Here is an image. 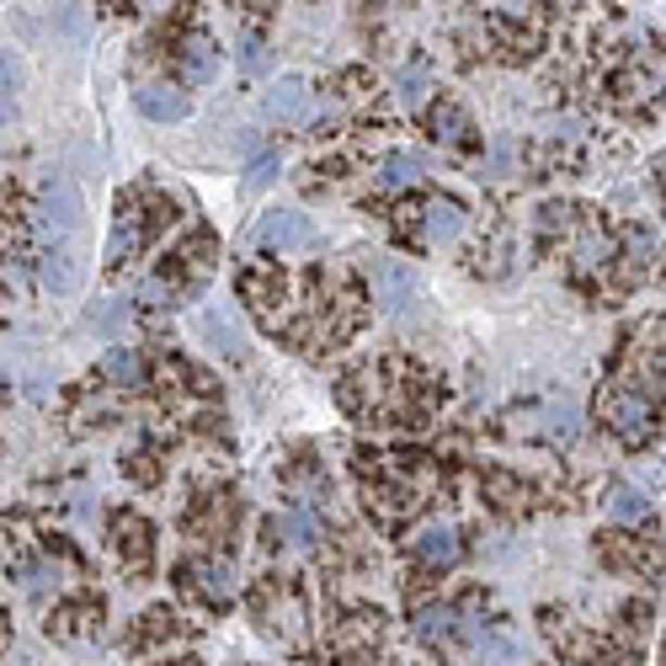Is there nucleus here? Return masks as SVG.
Segmentation results:
<instances>
[{"label": "nucleus", "mask_w": 666, "mask_h": 666, "mask_svg": "<svg viewBox=\"0 0 666 666\" xmlns=\"http://www.w3.org/2000/svg\"><path fill=\"white\" fill-rule=\"evenodd\" d=\"M373 283H379V304L395 315V320H417L422 315V278L400 261H379L373 267Z\"/></svg>", "instance_id": "f257e3e1"}, {"label": "nucleus", "mask_w": 666, "mask_h": 666, "mask_svg": "<svg viewBox=\"0 0 666 666\" xmlns=\"http://www.w3.org/2000/svg\"><path fill=\"white\" fill-rule=\"evenodd\" d=\"M603 422L613 426L624 443H640V437L651 432V400L635 395V389H624V384H613L603 395Z\"/></svg>", "instance_id": "f03ea898"}, {"label": "nucleus", "mask_w": 666, "mask_h": 666, "mask_svg": "<svg viewBox=\"0 0 666 666\" xmlns=\"http://www.w3.org/2000/svg\"><path fill=\"white\" fill-rule=\"evenodd\" d=\"M256 241L267 251H309L315 245V225L294 214V208H272L261 225H256Z\"/></svg>", "instance_id": "7ed1b4c3"}, {"label": "nucleus", "mask_w": 666, "mask_h": 666, "mask_svg": "<svg viewBox=\"0 0 666 666\" xmlns=\"http://www.w3.org/2000/svg\"><path fill=\"white\" fill-rule=\"evenodd\" d=\"M133 107L155 123H182L192 113V97L171 80H144V86H133Z\"/></svg>", "instance_id": "20e7f679"}, {"label": "nucleus", "mask_w": 666, "mask_h": 666, "mask_svg": "<svg viewBox=\"0 0 666 666\" xmlns=\"http://www.w3.org/2000/svg\"><path fill=\"white\" fill-rule=\"evenodd\" d=\"M43 225L54 230V235H75V225H80V192L69 177H49L43 182Z\"/></svg>", "instance_id": "39448f33"}, {"label": "nucleus", "mask_w": 666, "mask_h": 666, "mask_svg": "<svg viewBox=\"0 0 666 666\" xmlns=\"http://www.w3.org/2000/svg\"><path fill=\"white\" fill-rule=\"evenodd\" d=\"M464 225H470V214H464V203H453V197H432V203L422 208V235L432 245L459 241Z\"/></svg>", "instance_id": "423d86ee"}, {"label": "nucleus", "mask_w": 666, "mask_h": 666, "mask_svg": "<svg viewBox=\"0 0 666 666\" xmlns=\"http://www.w3.org/2000/svg\"><path fill=\"white\" fill-rule=\"evenodd\" d=\"M80 272H86V261H80V251L75 245H54L49 256H43V283L69 299V294H80Z\"/></svg>", "instance_id": "0eeeda50"}, {"label": "nucleus", "mask_w": 666, "mask_h": 666, "mask_svg": "<svg viewBox=\"0 0 666 666\" xmlns=\"http://www.w3.org/2000/svg\"><path fill=\"white\" fill-rule=\"evenodd\" d=\"M304 97H309V86H304L299 75H283V80H272V86H267L261 107H267V118L299 123L304 118Z\"/></svg>", "instance_id": "6e6552de"}, {"label": "nucleus", "mask_w": 666, "mask_h": 666, "mask_svg": "<svg viewBox=\"0 0 666 666\" xmlns=\"http://www.w3.org/2000/svg\"><path fill=\"white\" fill-rule=\"evenodd\" d=\"M426 128H432V139H437V144H453V150H470V144H475L470 118H464L453 102H437V107L426 113Z\"/></svg>", "instance_id": "1a4fd4ad"}, {"label": "nucleus", "mask_w": 666, "mask_h": 666, "mask_svg": "<svg viewBox=\"0 0 666 666\" xmlns=\"http://www.w3.org/2000/svg\"><path fill=\"white\" fill-rule=\"evenodd\" d=\"M417 560L432 565V571H448L453 560H459V534L448 528V523H432L422 528V539H417Z\"/></svg>", "instance_id": "9d476101"}, {"label": "nucleus", "mask_w": 666, "mask_h": 666, "mask_svg": "<svg viewBox=\"0 0 666 666\" xmlns=\"http://www.w3.org/2000/svg\"><path fill=\"white\" fill-rule=\"evenodd\" d=\"M607 517L624 523V528H640L651 517V501L640 490H629V485H607Z\"/></svg>", "instance_id": "9b49d317"}, {"label": "nucleus", "mask_w": 666, "mask_h": 666, "mask_svg": "<svg viewBox=\"0 0 666 666\" xmlns=\"http://www.w3.org/2000/svg\"><path fill=\"white\" fill-rule=\"evenodd\" d=\"M113 539H118V554H123V560L144 571V560H150V523H139V517L128 512V517H118Z\"/></svg>", "instance_id": "f8f14e48"}, {"label": "nucleus", "mask_w": 666, "mask_h": 666, "mask_svg": "<svg viewBox=\"0 0 666 666\" xmlns=\"http://www.w3.org/2000/svg\"><path fill=\"white\" fill-rule=\"evenodd\" d=\"M214 64H219V43L214 38H187L182 43V69H187V80H208L214 75Z\"/></svg>", "instance_id": "ddd939ff"}, {"label": "nucleus", "mask_w": 666, "mask_h": 666, "mask_svg": "<svg viewBox=\"0 0 666 666\" xmlns=\"http://www.w3.org/2000/svg\"><path fill=\"white\" fill-rule=\"evenodd\" d=\"M426 86H432V64H426V60H411L400 75H395V97H400L406 107H422Z\"/></svg>", "instance_id": "4468645a"}, {"label": "nucleus", "mask_w": 666, "mask_h": 666, "mask_svg": "<svg viewBox=\"0 0 666 666\" xmlns=\"http://www.w3.org/2000/svg\"><path fill=\"white\" fill-rule=\"evenodd\" d=\"M417 177H422V161L406 155V150H395V155L379 166V187H384V192H400V187H411Z\"/></svg>", "instance_id": "2eb2a0df"}, {"label": "nucleus", "mask_w": 666, "mask_h": 666, "mask_svg": "<svg viewBox=\"0 0 666 666\" xmlns=\"http://www.w3.org/2000/svg\"><path fill=\"white\" fill-rule=\"evenodd\" d=\"M475 662L481 666H512L517 662V640H512L507 629H490V635L475 640Z\"/></svg>", "instance_id": "dca6fc26"}, {"label": "nucleus", "mask_w": 666, "mask_h": 666, "mask_svg": "<svg viewBox=\"0 0 666 666\" xmlns=\"http://www.w3.org/2000/svg\"><path fill=\"white\" fill-rule=\"evenodd\" d=\"M417 635L432 640V645L448 640V635H453V607H422V613H417Z\"/></svg>", "instance_id": "f3484780"}, {"label": "nucleus", "mask_w": 666, "mask_h": 666, "mask_svg": "<svg viewBox=\"0 0 666 666\" xmlns=\"http://www.w3.org/2000/svg\"><path fill=\"white\" fill-rule=\"evenodd\" d=\"M102 373H107L113 384H139V358H133L128 347H113V353L102 358Z\"/></svg>", "instance_id": "a211bd4d"}, {"label": "nucleus", "mask_w": 666, "mask_h": 666, "mask_svg": "<svg viewBox=\"0 0 666 666\" xmlns=\"http://www.w3.org/2000/svg\"><path fill=\"white\" fill-rule=\"evenodd\" d=\"M197 581H203V592H208L214 603H225V598H230V565L208 560V565H197Z\"/></svg>", "instance_id": "6ab92c4d"}, {"label": "nucleus", "mask_w": 666, "mask_h": 666, "mask_svg": "<svg viewBox=\"0 0 666 666\" xmlns=\"http://www.w3.org/2000/svg\"><path fill=\"white\" fill-rule=\"evenodd\" d=\"M651 267H656V241L635 230V235H629V267H624V272L640 278V272H651Z\"/></svg>", "instance_id": "aec40b11"}, {"label": "nucleus", "mask_w": 666, "mask_h": 666, "mask_svg": "<svg viewBox=\"0 0 666 666\" xmlns=\"http://www.w3.org/2000/svg\"><path fill=\"white\" fill-rule=\"evenodd\" d=\"M60 27H64V38H69V43H80V38H86V11H80V0H64L60 5Z\"/></svg>", "instance_id": "412c9836"}, {"label": "nucleus", "mask_w": 666, "mask_h": 666, "mask_svg": "<svg viewBox=\"0 0 666 666\" xmlns=\"http://www.w3.org/2000/svg\"><path fill=\"white\" fill-rule=\"evenodd\" d=\"M485 490H490V501H501V507H523V490L507 481V475H490V481H485Z\"/></svg>", "instance_id": "4be33fe9"}, {"label": "nucleus", "mask_w": 666, "mask_h": 666, "mask_svg": "<svg viewBox=\"0 0 666 666\" xmlns=\"http://www.w3.org/2000/svg\"><path fill=\"white\" fill-rule=\"evenodd\" d=\"M208 336H214L219 347H241V331H235V320H225V315H208Z\"/></svg>", "instance_id": "5701e85b"}, {"label": "nucleus", "mask_w": 666, "mask_h": 666, "mask_svg": "<svg viewBox=\"0 0 666 666\" xmlns=\"http://www.w3.org/2000/svg\"><path fill=\"white\" fill-rule=\"evenodd\" d=\"M272 177H278V161H272V155H261V161H251V177H245V187L256 192V187H267Z\"/></svg>", "instance_id": "b1692460"}, {"label": "nucleus", "mask_w": 666, "mask_h": 666, "mask_svg": "<svg viewBox=\"0 0 666 666\" xmlns=\"http://www.w3.org/2000/svg\"><path fill=\"white\" fill-rule=\"evenodd\" d=\"M16 91H22V64H16V54L5 49V113H11V102H16Z\"/></svg>", "instance_id": "393cba45"}, {"label": "nucleus", "mask_w": 666, "mask_h": 666, "mask_svg": "<svg viewBox=\"0 0 666 666\" xmlns=\"http://www.w3.org/2000/svg\"><path fill=\"white\" fill-rule=\"evenodd\" d=\"M283 528H289V539H299V545H309V539H315V517H304V512H294Z\"/></svg>", "instance_id": "a878e982"}, {"label": "nucleus", "mask_w": 666, "mask_h": 666, "mask_svg": "<svg viewBox=\"0 0 666 666\" xmlns=\"http://www.w3.org/2000/svg\"><path fill=\"white\" fill-rule=\"evenodd\" d=\"M245 64L251 69H267L272 64V54H261V38H245Z\"/></svg>", "instance_id": "bb28decb"}]
</instances>
